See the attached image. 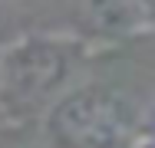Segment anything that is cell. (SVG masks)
Instances as JSON below:
<instances>
[{"instance_id":"6da1fadb","label":"cell","mask_w":155,"mask_h":148,"mask_svg":"<svg viewBox=\"0 0 155 148\" xmlns=\"http://www.w3.org/2000/svg\"><path fill=\"white\" fill-rule=\"evenodd\" d=\"M142 125L135 95L106 82L63 89L43 118L53 148H129Z\"/></svg>"},{"instance_id":"7a4b0ae2","label":"cell","mask_w":155,"mask_h":148,"mask_svg":"<svg viewBox=\"0 0 155 148\" xmlns=\"http://www.w3.org/2000/svg\"><path fill=\"white\" fill-rule=\"evenodd\" d=\"M86 56V43L69 33H36L0 53V99L33 105L60 92Z\"/></svg>"},{"instance_id":"3957f363","label":"cell","mask_w":155,"mask_h":148,"mask_svg":"<svg viewBox=\"0 0 155 148\" xmlns=\"http://www.w3.org/2000/svg\"><path fill=\"white\" fill-rule=\"evenodd\" d=\"M86 13L106 36H132L152 27V0H86Z\"/></svg>"}]
</instances>
